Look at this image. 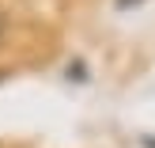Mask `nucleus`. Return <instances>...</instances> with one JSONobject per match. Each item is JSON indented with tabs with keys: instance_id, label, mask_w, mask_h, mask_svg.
<instances>
[{
	"instance_id": "f257e3e1",
	"label": "nucleus",
	"mask_w": 155,
	"mask_h": 148,
	"mask_svg": "<svg viewBox=\"0 0 155 148\" xmlns=\"http://www.w3.org/2000/svg\"><path fill=\"white\" fill-rule=\"evenodd\" d=\"M136 4H144V0H117V8L125 12V8H136Z\"/></svg>"
},
{
	"instance_id": "f03ea898",
	"label": "nucleus",
	"mask_w": 155,
	"mask_h": 148,
	"mask_svg": "<svg viewBox=\"0 0 155 148\" xmlns=\"http://www.w3.org/2000/svg\"><path fill=\"white\" fill-rule=\"evenodd\" d=\"M4 30H8V19H4V12H0V38H4Z\"/></svg>"
}]
</instances>
